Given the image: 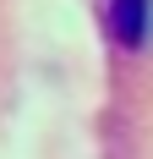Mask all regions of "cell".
Returning a JSON list of instances; mask_svg holds the SVG:
<instances>
[{"mask_svg": "<svg viewBox=\"0 0 153 159\" xmlns=\"http://www.w3.org/2000/svg\"><path fill=\"white\" fill-rule=\"evenodd\" d=\"M104 33L126 55H142L153 44V0H104Z\"/></svg>", "mask_w": 153, "mask_h": 159, "instance_id": "6da1fadb", "label": "cell"}]
</instances>
